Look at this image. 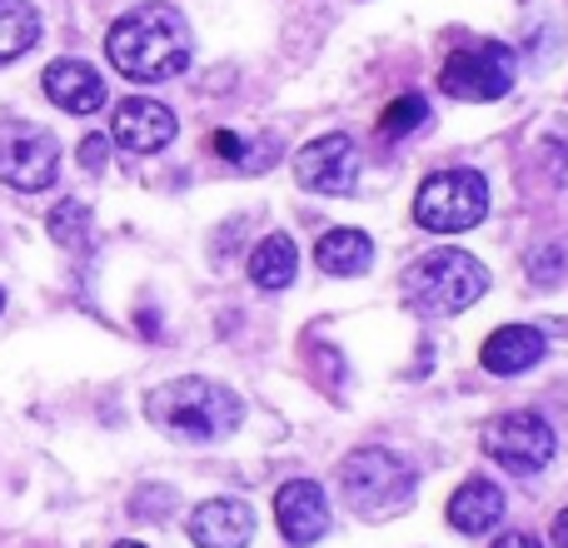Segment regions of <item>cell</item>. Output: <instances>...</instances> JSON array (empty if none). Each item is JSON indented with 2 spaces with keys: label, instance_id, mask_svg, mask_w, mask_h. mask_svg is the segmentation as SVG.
<instances>
[{
  "label": "cell",
  "instance_id": "1",
  "mask_svg": "<svg viewBox=\"0 0 568 548\" xmlns=\"http://www.w3.org/2000/svg\"><path fill=\"white\" fill-rule=\"evenodd\" d=\"M105 55L135 85H160V80H175L190 65V26L175 6L145 0L110 26Z\"/></svg>",
  "mask_w": 568,
  "mask_h": 548
},
{
  "label": "cell",
  "instance_id": "2",
  "mask_svg": "<svg viewBox=\"0 0 568 548\" xmlns=\"http://www.w3.org/2000/svg\"><path fill=\"white\" fill-rule=\"evenodd\" d=\"M145 414L185 444H220L225 434H235V424L245 419V404L235 389H225L220 379L205 374H180V379L160 384L145 399Z\"/></svg>",
  "mask_w": 568,
  "mask_h": 548
},
{
  "label": "cell",
  "instance_id": "3",
  "mask_svg": "<svg viewBox=\"0 0 568 548\" xmlns=\"http://www.w3.org/2000/svg\"><path fill=\"white\" fill-rule=\"evenodd\" d=\"M404 300L429 319H449V314L469 309L484 290H489V270L469 255V250H429L419 255L399 280Z\"/></svg>",
  "mask_w": 568,
  "mask_h": 548
},
{
  "label": "cell",
  "instance_id": "4",
  "mask_svg": "<svg viewBox=\"0 0 568 548\" xmlns=\"http://www.w3.org/2000/svg\"><path fill=\"white\" fill-rule=\"evenodd\" d=\"M419 474L394 449H354L339 464V494L359 519H394L414 504Z\"/></svg>",
  "mask_w": 568,
  "mask_h": 548
},
{
  "label": "cell",
  "instance_id": "5",
  "mask_svg": "<svg viewBox=\"0 0 568 548\" xmlns=\"http://www.w3.org/2000/svg\"><path fill=\"white\" fill-rule=\"evenodd\" d=\"M489 215V185L474 170H434L414 195V220L429 235H459Z\"/></svg>",
  "mask_w": 568,
  "mask_h": 548
},
{
  "label": "cell",
  "instance_id": "6",
  "mask_svg": "<svg viewBox=\"0 0 568 548\" xmlns=\"http://www.w3.org/2000/svg\"><path fill=\"white\" fill-rule=\"evenodd\" d=\"M519 80V60H514L509 45L499 40H484V45L454 50L439 70V90L454 100H469V105H489V100H504Z\"/></svg>",
  "mask_w": 568,
  "mask_h": 548
},
{
  "label": "cell",
  "instance_id": "7",
  "mask_svg": "<svg viewBox=\"0 0 568 548\" xmlns=\"http://www.w3.org/2000/svg\"><path fill=\"white\" fill-rule=\"evenodd\" d=\"M60 175V145L50 130L26 125V120H6L0 125V180L20 195H40Z\"/></svg>",
  "mask_w": 568,
  "mask_h": 548
},
{
  "label": "cell",
  "instance_id": "8",
  "mask_svg": "<svg viewBox=\"0 0 568 548\" xmlns=\"http://www.w3.org/2000/svg\"><path fill=\"white\" fill-rule=\"evenodd\" d=\"M484 454H489L499 469L529 479V474H539L544 464L554 459V429H549V419H539V414H529V409L499 414L494 424H484Z\"/></svg>",
  "mask_w": 568,
  "mask_h": 548
},
{
  "label": "cell",
  "instance_id": "9",
  "mask_svg": "<svg viewBox=\"0 0 568 548\" xmlns=\"http://www.w3.org/2000/svg\"><path fill=\"white\" fill-rule=\"evenodd\" d=\"M294 180L314 195H354L359 185V145L349 135H320L294 155Z\"/></svg>",
  "mask_w": 568,
  "mask_h": 548
},
{
  "label": "cell",
  "instance_id": "10",
  "mask_svg": "<svg viewBox=\"0 0 568 548\" xmlns=\"http://www.w3.org/2000/svg\"><path fill=\"white\" fill-rule=\"evenodd\" d=\"M175 135H180L175 115L150 95L125 100V105L115 110V120H110V140H115L120 150H130V155H160Z\"/></svg>",
  "mask_w": 568,
  "mask_h": 548
},
{
  "label": "cell",
  "instance_id": "11",
  "mask_svg": "<svg viewBox=\"0 0 568 548\" xmlns=\"http://www.w3.org/2000/svg\"><path fill=\"white\" fill-rule=\"evenodd\" d=\"M275 524L290 544L310 548L329 534V499L314 479H290L284 489L275 494Z\"/></svg>",
  "mask_w": 568,
  "mask_h": 548
},
{
  "label": "cell",
  "instance_id": "12",
  "mask_svg": "<svg viewBox=\"0 0 568 548\" xmlns=\"http://www.w3.org/2000/svg\"><path fill=\"white\" fill-rule=\"evenodd\" d=\"M195 548H250L255 539V509L245 499H210L190 514Z\"/></svg>",
  "mask_w": 568,
  "mask_h": 548
},
{
  "label": "cell",
  "instance_id": "13",
  "mask_svg": "<svg viewBox=\"0 0 568 548\" xmlns=\"http://www.w3.org/2000/svg\"><path fill=\"white\" fill-rule=\"evenodd\" d=\"M40 85H45V95L55 100L65 115H95V110L110 100L100 70L85 65V60H50Z\"/></svg>",
  "mask_w": 568,
  "mask_h": 548
},
{
  "label": "cell",
  "instance_id": "14",
  "mask_svg": "<svg viewBox=\"0 0 568 548\" xmlns=\"http://www.w3.org/2000/svg\"><path fill=\"white\" fill-rule=\"evenodd\" d=\"M544 349H549V339H544L539 329H529V324H504V329H494L489 339H484L479 364L489 374H524L544 359Z\"/></svg>",
  "mask_w": 568,
  "mask_h": 548
},
{
  "label": "cell",
  "instance_id": "15",
  "mask_svg": "<svg viewBox=\"0 0 568 548\" xmlns=\"http://www.w3.org/2000/svg\"><path fill=\"white\" fill-rule=\"evenodd\" d=\"M504 519V489L489 479H469L459 484V494L449 499V524L459 534H489Z\"/></svg>",
  "mask_w": 568,
  "mask_h": 548
},
{
  "label": "cell",
  "instance_id": "16",
  "mask_svg": "<svg viewBox=\"0 0 568 548\" xmlns=\"http://www.w3.org/2000/svg\"><path fill=\"white\" fill-rule=\"evenodd\" d=\"M314 265L334 280H354L374 265V240L364 230H329V235L314 245Z\"/></svg>",
  "mask_w": 568,
  "mask_h": 548
},
{
  "label": "cell",
  "instance_id": "17",
  "mask_svg": "<svg viewBox=\"0 0 568 548\" xmlns=\"http://www.w3.org/2000/svg\"><path fill=\"white\" fill-rule=\"evenodd\" d=\"M294 270H300V250H294L290 235H270L255 245V255H250V280L260 284V290L280 294L294 284Z\"/></svg>",
  "mask_w": 568,
  "mask_h": 548
},
{
  "label": "cell",
  "instance_id": "18",
  "mask_svg": "<svg viewBox=\"0 0 568 548\" xmlns=\"http://www.w3.org/2000/svg\"><path fill=\"white\" fill-rule=\"evenodd\" d=\"M40 40V16L30 0H0V65L20 60Z\"/></svg>",
  "mask_w": 568,
  "mask_h": 548
},
{
  "label": "cell",
  "instance_id": "19",
  "mask_svg": "<svg viewBox=\"0 0 568 548\" xmlns=\"http://www.w3.org/2000/svg\"><path fill=\"white\" fill-rule=\"evenodd\" d=\"M50 240L65 250H85L90 245V205H80V200H60L55 210H50L45 220Z\"/></svg>",
  "mask_w": 568,
  "mask_h": 548
},
{
  "label": "cell",
  "instance_id": "20",
  "mask_svg": "<svg viewBox=\"0 0 568 548\" xmlns=\"http://www.w3.org/2000/svg\"><path fill=\"white\" fill-rule=\"evenodd\" d=\"M210 145H215L220 160H230V165H240V170H265V165H275L280 160V145H245L235 130H220Z\"/></svg>",
  "mask_w": 568,
  "mask_h": 548
},
{
  "label": "cell",
  "instance_id": "21",
  "mask_svg": "<svg viewBox=\"0 0 568 548\" xmlns=\"http://www.w3.org/2000/svg\"><path fill=\"white\" fill-rule=\"evenodd\" d=\"M424 120H429V105H424V95H399L389 110L379 115V135H389V140H399V135H409V130H419Z\"/></svg>",
  "mask_w": 568,
  "mask_h": 548
},
{
  "label": "cell",
  "instance_id": "22",
  "mask_svg": "<svg viewBox=\"0 0 568 548\" xmlns=\"http://www.w3.org/2000/svg\"><path fill=\"white\" fill-rule=\"evenodd\" d=\"M110 160V135H85L80 140V165L90 170V175H100Z\"/></svg>",
  "mask_w": 568,
  "mask_h": 548
},
{
  "label": "cell",
  "instance_id": "23",
  "mask_svg": "<svg viewBox=\"0 0 568 548\" xmlns=\"http://www.w3.org/2000/svg\"><path fill=\"white\" fill-rule=\"evenodd\" d=\"M559 270H564V250H544V255L529 260V274H534V280H554Z\"/></svg>",
  "mask_w": 568,
  "mask_h": 548
},
{
  "label": "cell",
  "instance_id": "24",
  "mask_svg": "<svg viewBox=\"0 0 568 548\" xmlns=\"http://www.w3.org/2000/svg\"><path fill=\"white\" fill-rule=\"evenodd\" d=\"M494 548H544V544L534 539V534H499V544Z\"/></svg>",
  "mask_w": 568,
  "mask_h": 548
},
{
  "label": "cell",
  "instance_id": "25",
  "mask_svg": "<svg viewBox=\"0 0 568 548\" xmlns=\"http://www.w3.org/2000/svg\"><path fill=\"white\" fill-rule=\"evenodd\" d=\"M549 534H554V544H559V548H568V509L559 514V519H554V529H549Z\"/></svg>",
  "mask_w": 568,
  "mask_h": 548
},
{
  "label": "cell",
  "instance_id": "26",
  "mask_svg": "<svg viewBox=\"0 0 568 548\" xmlns=\"http://www.w3.org/2000/svg\"><path fill=\"white\" fill-rule=\"evenodd\" d=\"M115 548H145V544H130V539H125V544H115Z\"/></svg>",
  "mask_w": 568,
  "mask_h": 548
},
{
  "label": "cell",
  "instance_id": "27",
  "mask_svg": "<svg viewBox=\"0 0 568 548\" xmlns=\"http://www.w3.org/2000/svg\"><path fill=\"white\" fill-rule=\"evenodd\" d=\"M0 309H6V290H0Z\"/></svg>",
  "mask_w": 568,
  "mask_h": 548
}]
</instances>
